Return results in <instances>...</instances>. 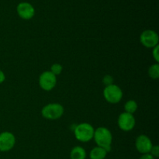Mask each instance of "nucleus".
<instances>
[{
    "mask_svg": "<svg viewBox=\"0 0 159 159\" xmlns=\"http://www.w3.org/2000/svg\"><path fill=\"white\" fill-rule=\"evenodd\" d=\"M98 147L105 149L107 152L111 150V144L113 142V135L111 131L105 127H99L95 129L93 138Z\"/></svg>",
    "mask_w": 159,
    "mask_h": 159,
    "instance_id": "1",
    "label": "nucleus"
},
{
    "mask_svg": "<svg viewBox=\"0 0 159 159\" xmlns=\"http://www.w3.org/2000/svg\"><path fill=\"white\" fill-rule=\"evenodd\" d=\"M95 129L89 123H81L75 126L74 134L76 139L80 142L86 143L93 138Z\"/></svg>",
    "mask_w": 159,
    "mask_h": 159,
    "instance_id": "2",
    "label": "nucleus"
},
{
    "mask_svg": "<svg viewBox=\"0 0 159 159\" xmlns=\"http://www.w3.org/2000/svg\"><path fill=\"white\" fill-rule=\"evenodd\" d=\"M65 109L60 103L53 102L45 105L41 110V114L43 118L50 120H58L63 116Z\"/></svg>",
    "mask_w": 159,
    "mask_h": 159,
    "instance_id": "3",
    "label": "nucleus"
},
{
    "mask_svg": "<svg viewBox=\"0 0 159 159\" xmlns=\"http://www.w3.org/2000/svg\"><path fill=\"white\" fill-rule=\"evenodd\" d=\"M103 96L106 100L112 104L118 103L123 98V91L118 85H110L105 86L103 90Z\"/></svg>",
    "mask_w": 159,
    "mask_h": 159,
    "instance_id": "4",
    "label": "nucleus"
},
{
    "mask_svg": "<svg viewBox=\"0 0 159 159\" xmlns=\"http://www.w3.org/2000/svg\"><path fill=\"white\" fill-rule=\"evenodd\" d=\"M140 41L145 48H153L158 45V34L153 30H146L141 33L140 36Z\"/></svg>",
    "mask_w": 159,
    "mask_h": 159,
    "instance_id": "5",
    "label": "nucleus"
},
{
    "mask_svg": "<svg viewBox=\"0 0 159 159\" xmlns=\"http://www.w3.org/2000/svg\"><path fill=\"white\" fill-rule=\"evenodd\" d=\"M57 84V76L50 71H43L39 77V85L44 91H51Z\"/></svg>",
    "mask_w": 159,
    "mask_h": 159,
    "instance_id": "6",
    "label": "nucleus"
},
{
    "mask_svg": "<svg viewBox=\"0 0 159 159\" xmlns=\"http://www.w3.org/2000/svg\"><path fill=\"white\" fill-rule=\"evenodd\" d=\"M117 124L120 130H122L123 131L128 132L134 128L136 120L133 114L124 112L120 114L117 120Z\"/></svg>",
    "mask_w": 159,
    "mask_h": 159,
    "instance_id": "7",
    "label": "nucleus"
},
{
    "mask_svg": "<svg viewBox=\"0 0 159 159\" xmlns=\"http://www.w3.org/2000/svg\"><path fill=\"white\" fill-rule=\"evenodd\" d=\"M16 144V137L9 131L0 134V152H7L12 150Z\"/></svg>",
    "mask_w": 159,
    "mask_h": 159,
    "instance_id": "8",
    "label": "nucleus"
},
{
    "mask_svg": "<svg viewBox=\"0 0 159 159\" xmlns=\"http://www.w3.org/2000/svg\"><path fill=\"white\" fill-rule=\"evenodd\" d=\"M152 146H153V144L152 142V140L147 135L141 134L136 138L135 148L137 151L142 155L150 153Z\"/></svg>",
    "mask_w": 159,
    "mask_h": 159,
    "instance_id": "9",
    "label": "nucleus"
},
{
    "mask_svg": "<svg viewBox=\"0 0 159 159\" xmlns=\"http://www.w3.org/2000/svg\"><path fill=\"white\" fill-rule=\"evenodd\" d=\"M16 12L19 16L23 20H30L35 15V9L32 4L27 2L19 3L16 7Z\"/></svg>",
    "mask_w": 159,
    "mask_h": 159,
    "instance_id": "10",
    "label": "nucleus"
},
{
    "mask_svg": "<svg viewBox=\"0 0 159 159\" xmlns=\"http://www.w3.org/2000/svg\"><path fill=\"white\" fill-rule=\"evenodd\" d=\"M86 152L85 148L81 146H75L71 149L70 152V158L71 159H85L86 158Z\"/></svg>",
    "mask_w": 159,
    "mask_h": 159,
    "instance_id": "11",
    "label": "nucleus"
},
{
    "mask_svg": "<svg viewBox=\"0 0 159 159\" xmlns=\"http://www.w3.org/2000/svg\"><path fill=\"white\" fill-rule=\"evenodd\" d=\"M108 152L101 147L93 148L89 153L90 159H105Z\"/></svg>",
    "mask_w": 159,
    "mask_h": 159,
    "instance_id": "12",
    "label": "nucleus"
},
{
    "mask_svg": "<svg viewBox=\"0 0 159 159\" xmlns=\"http://www.w3.org/2000/svg\"><path fill=\"white\" fill-rule=\"evenodd\" d=\"M138 108V103H137L136 101L133 100V99L127 101L126 103L124 104V110H125V112L126 113H130V114H134L137 111Z\"/></svg>",
    "mask_w": 159,
    "mask_h": 159,
    "instance_id": "13",
    "label": "nucleus"
},
{
    "mask_svg": "<svg viewBox=\"0 0 159 159\" xmlns=\"http://www.w3.org/2000/svg\"><path fill=\"white\" fill-rule=\"evenodd\" d=\"M148 75L152 79H158L159 78V65L158 63L153 64L148 68Z\"/></svg>",
    "mask_w": 159,
    "mask_h": 159,
    "instance_id": "14",
    "label": "nucleus"
},
{
    "mask_svg": "<svg viewBox=\"0 0 159 159\" xmlns=\"http://www.w3.org/2000/svg\"><path fill=\"white\" fill-rule=\"evenodd\" d=\"M62 70H63V68H62V65H60L58 63H55L54 65H52L51 66V72L53 73L54 75H59L62 72Z\"/></svg>",
    "mask_w": 159,
    "mask_h": 159,
    "instance_id": "15",
    "label": "nucleus"
},
{
    "mask_svg": "<svg viewBox=\"0 0 159 159\" xmlns=\"http://www.w3.org/2000/svg\"><path fill=\"white\" fill-rule=\"evenodd\" d=\"M102 83L105 85V86H108V85H113V76L110 75H107L102 79Z\"/></svg>",
    "mask_w": 159,
    "mask_h": 159,
    "instance_id": "16",
    "label": "nucleus"
},
{
    "mask_svg": "<svg viewBox=\"0 0 159 159\" xmlns=\"http://www.w3.org/2000/svg\"><path fill=\"white\" fill-rule=\"evenodd\" d=\"M152 56H153V58L155 59V61H156V63L159 62V46L157 45L155 48H152Z\"/></svg>",
    "mask_w": 159,
    "mask_h": 159,
    "instance_id": "17",
    "label": "nucleus"
},
{
    "mask_svg": "<svg viewBox=\"0 0 159 159\" xmlns=\"http://www.w3.org/2000/svg\"><path fill=\"white\" fill-rule=\"evenodd\" d=\"M150 154L154 158H158L159 156V147L158 145H153L150 151Z\"/></svg>",
    "mask_w": 159,
    "mask_h": 159,
    "instance_id": "18",
    "label": "nucleus"
},
{
    "mask_svg": "<svg viewBox=\"0 0 159 159\" xmlns=\"http://www.w3.org/2000/svg\"><path fill=\"white\" fill-rule=\"evenodd\" d=\"M139 159H155V158H154L150 153H148V154H144V155H141Z\"/></svg>",
    "mask_w": 159,
    "mask_h": 159,
    "instance_id": "19",
    "label": "nucleus"
},
{
    "mask_svg": "<svg viewBox=\"0 0 159 159\" xmlns=\"http://www.w3.org/2000/svg\"><path fill=\"white\" fill-rule=\"evenodd\" d=\"M6 80V75H5V73L3 72L2 70H0V84L3 83Z\"/></svg>",
    "mask_w": 159,
    "mask_h": 159,
    "instance_id": "20",
    "label": "nucleus"
}]
</instances>
